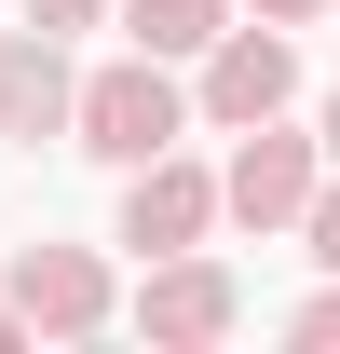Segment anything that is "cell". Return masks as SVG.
I'll return each mask as SVG.
<instances>
[{"label":"cell","instance_id":"cell-4","mask_svg":"<svg viewBox=\"0 0 340 354\" xmlns=\"http://www.w3.org/2000/svg\"><path fill=\"white\" fill-rule=\"evenodd\" d=\"M123 327L150 354H218L232 327H245V272L218 259V245H177V259H150V286L123 300Z\"/></svg>","mask_w":340,"mask_h":354},{"label":"cell","instance_id":"cell-9","mask_svg":"<svg viewBox=\"0 0 340 354\" xmlns=\"http://www.w3.org/2000/svg\"><path fill=\"white\" fill-rule=\"evenodd\" d=\"M299 245H313V272H340V164L313 177V205H299Z\"/></svg>","mask_w":340,"mask_h":354},{"label":"cell","instance_id":"cell-3","mask_svg":"<svg viewBox=\"0 0 340 354\" xmlns=\"http://www.w3.org/2000/svg\"><path fill=\"white\" fill-rule=\"evenodd\" d=\"M313 177H327V150H313L286 109H272V123H232V150H218V232H299Z\"/></svg>","mask_w":340,"mask_h":354},{"label":"cell","instance_id":"cell-2","mask_svg":"<svg viewBox=\"0 0 340 354\" xmlns=\"http://www.w3.org/2000/svg\"><path fill=\"white\" fill-rule=\"evenodd\" d=\"M0 300H14L28 341H109L123 327V272H109V245H14Z\"/></svg>","mask_w":340,"mask_h":354},{"label":"cell","instance_id":"cell-7","mask_svg":"<svg viewBox=\"0 0 340 354\" xmlns=\"http://www.w3.org/2000/svg\"><path fill=\"white\" fill-rule=\"evenodd\" d=\"M68 41L55 28H0V150H41V136H68Z\"/></svg>","mask_w":340,"mask_h":354},{"label":"cell","instance_id":"cell-13","mask_svg":"<svg viewBox=\"0 0 340 354\" xmlns=\"http://www.w3.org/2000/svg\"><path fill=\"white\" fill-rule=\"evenodd\" d=\"M313 150H327V164H340V82H327V109H313Z\"/></svg>","mask_w":340,"mask_h":354},{"label":"cell","instance_id":"cell-6","mask_svg":"<svg viewBox=\"0 0 340 354\" xmlns=\"http://www.w3.org/2000/svg\"><path fill=\"white\" fill-rule=\"evenodd\" d=\"M109 245H136V259L218 245V164H191V150H150V164H123V218H109Z\"/></svg>","mask_w":340,"mask_h":354},{"label":"cell","instance_id":"cell-14","mask_svg":"<svg viewBox=\"0 0 340 354\" xmlns=\"http://www.w3.org/2000/svg\"><path fill=\"white\" fill-rule=\"evenodd\" d=\"M0 354H28V327H14V300H0Z\"/></svg>","mask_w":340,"mask_h":354},{"label":"cell","instance_id":"cell-12","mask_svg":"<svg viewBox=\"0 0 340 354\" xmlns=\"http://www.w3.org/2000/svg\"><path fill=\"white\" fill-rule=\"evenodd\" d=\"M232 14H258V28H313L327 0H232Z\"/></svg>","mask_w":340,"mask_h":354},{"label":"cell","instance_id":"cell-8","mask_svg":"<svg viewBox=\"0 0 340 354\" xmlns=\"http://www.w3.org/2000/svg\"><path fill=\"white\" fill-rule=\"evenodd\" d=\"M109 28H123L136 55H164V68H191V55L232 28V0H109Z\"/></svg>","mask_w":340,"mask_h":354},{"label":"cell","instance_id":"cell-10","mask_svg":"<svg viewBox=\"0 0 340 354\" xmlns=\"http://www.w3.org/2000/svg\"><path fill=\"white\" fill-rule=\"evenodd\" d=\"M286 341H299V354H340V272H327V286L286 313Z\"/></svg>","mask_w":340,"mask_h":354},{"label":"cell","instance_id":"cell-11","mask_svg":"<svg viewBox=\"0 0 340 354\" xmlns=\"http://www.w3.org/2000/svg\"><path fill=\"white\" fill-rule=\"evenodd\" d=\"M28 28H55V41H82V28H109V0H28Z\"/></svg>","mask_w":340,"mask_h":354},{"label":"cell","instance_id":"cell-1","mask_svg":"<svg viewBox=\"0 0 340 354\" xmlns=\"http://www.w3.org/2000/svg\"><path fill=\"white\" fill-rule=\"evenodd\" d=\"M191 136V82H177L164 55H109V68H82L68 82V150H95V164L123 177V164H150V150H177Z\"/></svg>","mask_w":340,"mask_h":354},{"label":"cell","instance_id":"cell-15","mask_svg":"<svg viewBox=\"0 0 340 354\" xmlns=\"http://www.w3.org/2000/svg\"><path fill=\"white\" fill-rule=\"evenodd\" d=\"M327 14H340V0H327Z\"/></svg>","mask_w":340,"mask_h":354},{"label":"cell","instance_id":"cell-5","mask_svg":"<svg viewBox=\"0 0 340 354\" xmlns=\"http://www.w3.org/2000/svg\"><path fill=\"white\" fill-rule=\"evenodd\" d=\"M286 95H299V28L232 14V28L191 55V123H218V136H232V123H272Z\"/></svg>","mask_w":340,"mask_h":354}]
</instances>
